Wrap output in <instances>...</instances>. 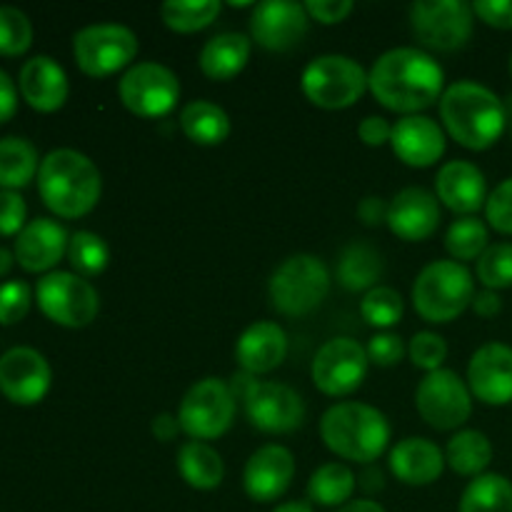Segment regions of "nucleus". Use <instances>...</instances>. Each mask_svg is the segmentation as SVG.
I'll list each match as a JSON object with an SVG mask.
<instances>
[{
    "label": "nucleus",
    "instance_id": "1",
    "mask_svg": "<svg viewBox=\"0 0 512 512\" xmlns=\"http://www.w3.org/2000/svg\"><path fill=\"white\" fill-rule=\"evenodd\" d=\"M368 88L383 108L418 115L443 98V65L420 48H393L380 55L368 73Z\"/></svg>",
    "mask_w": 512,
    "mask_h": 512
},
{
    "label": "nucleus",
    "instance_id": "2",
    "mask_svg": "<svg viewBox=\"0 0 512 512\" xmlns=\"http://www.w3.org/2000/svg\"><path fill=\"white\" fill-rule=\"evenodd\" d=\"M440 120L463 148L488 150L505 133L508 110L490 88L475 80H458L440 98Z\"/></svg>",
    "mask_w": 512,
    "mask_h": 512
},
{
    "label": "nucleus",
    "instance_id": "3",
    "mask_svg": "<svg viewBox=\"0 0 512 512\" xmlns=\"http://www.w3.org/2000/svg\"><path fill=\"white\" fill-rule=\"evenodd\" d=\"M38 193L45 208L53 210L58 218H83L98 205L103 178L88 155L58 148L40 160Z\"/></svg>",
    "mask_w": 512,
    "mask_h": 512
},
{
    "label": "nucleus",
    "instance_id": "4",
    "mask_svg": "<svg viewBox=\"0 0 512 512\" xmlns=\"http://www.w3.org/2000/svg\"><path fill=\"white\" fill-rule=\"evenodd\" d=\"M320 438L338 458L370 465L388 448L390 423L373 405L348 400L325 410Z\"/></svg>",
    "mask_w": 512,
    "mask_h": 512
},
{
    "label": "nucleus",
    "instance_id": "5",
    "mask_svg": "<svg viewBox=\"0 0 512 512\" xmlns=\"http://www.w3.org/2000/svg\"><path fill=\"white\" fill-rule=\"evenodd\" d=\"M475 280L458 260H435L420 270L413 285V305L428 323H453L473 305Z\"/></svg>",
    "mask_w": 512,
    "mask_h": 512
},
{
    "label": "nucleus",
    "instance_id": "6",
    "mask_svg": "<svg viewBox=\"0 0 512 512\" xmlns=\"http://www.w3.org/2000/svg\"><path fill=\"white\" fill-rule=\"evenodd\" d=\"M330 293V270L320 258L308 253L290 255L270 278V300L278 313L303 318L323 305Z\"/></svg>",
    "mask_w": 512,
    "mask_h": 512
},
{
    "label": "nucleus",
    "instance_id": "7",
    "mask_svg": "<svg viewBox=\"0 0 512 512\" xmlns=\"http://www.w3.org/2000/svg\"><path fill=\"white\" fill-rule=\"evenodd\" d=\"M303 93L313 105L343 110L358 103L368 90V73L348 55H320L303 70Z\"/></svg>",
    "mask_w": 512,
    "mask_h": 512
},
{
    "label": "nucleus",
    "instance_id": "8",
    "mask_svg": "<svg viewBox=\"0 0 512 512\" xmlns=\"http://www.w3.org/2000/svg\"><path fill=\"white\" fill-rule=\"evenodd\" d=\"M233 390L220 378H203L183 395L178 408L180 430L190 440H215L230 430L235 420Z\"/></svg>",
    "mask_w": 512,
    "mask_h": 512
},
{
    "label": "nucleus",
    "instance_id": "9",
    "mask_svg": "<svg viewBox=\"0 0 512 512\" xmlns=\"http://www.w3.org/2000/svg\"><path fill=\"white\" fill-rule=\"evenodd\" d=\"M78 68L90 78H108L128 68L138 55V38L128 25L98 23L78 30L73 38Z\"/></svg>",
    "mask_w": 512,
    "mask_h": 512
},
{
    "label": "nucleus",
    "instance_id": "10",
    "mask_svg": "<svg viewBox=\"0 0 512 512\" xmlns=\"http://www.w3.org/2000/svg\"><path fill=\"white\" fill-rule=\"evenodd\" d=\"M38 308L48 320L63 328H85L98 318V290L85 278L65 270H55L38 280L35 288Z\"/></svg>",
    "mask_w": 512,
    "mask_h": 512
},
{
    "label": "nucleus",
    "instance_id": "11",
    "mask_svg": "<svg viewBox=\"0 0 512 512\" xmlns=\"http://www.w3.org/2000/svg\"><path fill=\"white\" fill-rule=\"evenodd\" d=\"M475 13L465 0H418L410 5L413 35L430 50L453 53L473 35Z\"/></svg>",
    "mask_w": 512,
    "mask_h": 512
},
{
    "label": "nucleus",
    "instance_id": "12",
    "mask_svg": "<svg viewBox=\"0 0 512 512\" xmlns=\"http://www.w3.org/2000/svg\"><path fill=\"white\" fill-rule=\"evenodd\" d=\"M118 95L138 118H163L178 105L180 80L168 65L135 63L120 78Z\"/></svg>",
    "mask_w": 512,
    "mask_h": 512
},
{
    "label": "nucleus",
    "instance_id": "13",
    "mask_svg": "<svg viewBox=\"0 0 512 512\" xmlns=\"http://www.w3.org/2000/svg\"><path fill=\"white\" fill-rule=\"evenodd\" d=\"M415 408L430 428L455 430L473 413V395L458 373L440 368L420 380Z\"/></svg>",
    "mask_w": 512,
    "mask_h": 512
},
{
    "label": "nucleus",
    "instance_id": "14",
    "mask_svg": "<svg viewBox=\"0 0 512 512\" xmlns=\"http://www.w3.org/2000/svg\"><path fill=\"white\" fill-rule=\"evenodd\" d=\"M368 365V350L358 340L333 338L315 353L310 375L320 393L330 398H343L363 385Z\"/></svg>",
    "mask_w": 512,
    "mask_h": 512
},
{
    "label": "nucleus",
    "instance_id": "15",
    "mask_svg": "<svg viewBox=\"0 0 512 512\" xmlns=\"http://www.w3.org/2000/svg\"><path fill=\"white\" fill-rule=\"evenodd\" d=\"M243 408L250 425L270 435L293 433L305 420L303 398L290 385L273 383V380L265 383L255 380L250 393L243 398Z\"/></svg>",
    "mask_w": 512,
    "mask_h": 512
},
{
    "label": "nucleus",
    "instance_id": "16",
    "mask_svg": "<svg viewBox=\"0 0 512 512\" xmlns=\"http://www.w3.org/2000/svg\"><path fill=\"white\" fill-rule=\"evenodd\" d=\"M308 13L295 0H265L253 8L250 35L255 43L273 53L293 50L308 35Z\"/></svg>",
    "mask_w": 512,
    "mask_h": 512
},
{
    "label": "nucleus",
    "instance_id": "17",
    "mask_svg": "<svg viewBox=\"0 0 512 512\" xmlns=\"http://www.w3.org/2000/svg\"><path fill=\"white\" fill-rule=\"evenodd\" d=\"M53 370L33 348H10L0 355V393L15 405H35L48 395Z\"/></svg>",
    "mask_w": 512,
    "mask_h": 512
},
{
    "label": "nucleus",
    "instance_id": "18",
    "mask_svg": "<svg viewBox=\"0 0 512 512\" xmlns=\"http://www.w3.org/2000/svg\"><path fill=\"white\" fill-rule=\"evenodd\" d=\"M295 478V458L283 445H263L243 470V488L255 503H273L288 493Z\"/></svg>",
    "mask_w": 512,
    "mask_h": 512
},
{
    "label": "nucleus",
    "instance_id": "19",
    "mask_svg": "<svg viewBox=\"0 0 512 512\" xmlns=\"http://www.w3.org/2000/svg\"><path fill=\"white\" fill-rule=\"evenodd\" d=\"M470 395L485 405L512 403V348L488 343L478 348L468 365Z\"/></svg>",
    "mask_w": 512,
    "mask_h": 512
},
{
    "label": "nucleus",
    "instance_id": "20",
    "mask_svg": "<svg viewBox=\"0 0 512 512\" xmlns=\"http://www.w3.org/2000/svg\"><path fill=\"white\" fill-rule=\"evenodd\" d=\"M440 225V200L425 188H403L388 208V228L405 243L433 238Z\"/></svg>",
    "mask_w": 512,
    "mask_h": 512
},
{
    "label": "nucleus",
    "instance_id": "21",
    "mask_svg": "<svg viewBox=\"0 0 512 512\" xmlns=\"http://www.w3.org/2000/svg\"><path fill=\"white\" fill-rule=\"evenodd\" d=\"M68 243V230L58 220L35 218L20 230L13 255L20 268L28 273H45L63 260V255L68 253Z\"/></svg>",
    "mask_w": 512,
    "mask_h": 512
},
{
    "label": "nucleus",
    "instance_id": "22",
    "mask_svg": "<svg viewBox=\"0 0 512 512\" xmlns=\"http://www.w3.org/2000/svg\"><path fill=\"white\" fill-rule=\"evenodd\" d=\"M390 145L410 168H430L445 153V133L428 115H405L393 125Z\"/></svg>",
    "mask_w": 512,
    "mask_h": 512
},
{
    "label": "nucleus",
    "instance_id": "23",
    "mask_svg": "<svg viewBox=\"0 0 512 512\" xmlns=\"http://www.w3.org/2000/svg\"><path fill=\"white\" fill-rule=\"evenodd\" d=\"M438 200L458 215H473L488 203V185L478 165L468 160H450L438 170L435 178Z\"/></svg>",
    "mask_w": 512,
    "mask_h": 512
},
{
    "label": "nucleus",
    "instance_id": "24",
    "mask_svg": "<svg viewBox=\"0 0 512 512\" xmlns=\"http://www.w3.org/2000/svg\"><path fill=\"white\" fill-rule=\"evenodd\" d=\"M285 355H288V335L278 323H270V320H258L245 328L235 343V360L240 370L255 378L280 368Z\"/></svg>",
    "mask_w": 512,
    "mask_h": 512
},
{
    "label": "nucleus",
    "instance_id": "25",
    "mask_svg": "<svg viewBox=\"0 0 512 512\" xmlns=\"http://www.w3.org/2000/svg\"><path fill=\"white\" fill-rule=\"evenodd\" d=\"M20 93L38 113H55L65 105L70 93L68 75L48 55H35L20 68Z\"/></svg>",
    "mask_w": 512,
    "mask_h": 512
},
{
    "label": "nucleus",
    "instance_id": "26",
    "mask_svg": "<svg viewBox=\"0 0 512 512\" xmlns=\"http://www.w3.org/2000/svg\"><path fill=\"white\" fill-rule=\"evenodd\" d=\"M390 470L405 485H430L443 475L445 453L428 438H405L390 450Z\"/></svg>",
    "mask_w": 512,
    "mask_h": 512
},
{
    "label": "nucleus",
    "instance_id": "27",
    "mask_svg": "<svg viewBox=\"0 0 512 512\" xmlns=\"http://www.w3.org/2000/svg\"><path fill=\"white\" fill-rule=\"evenodd\" d=\"M250 50H253V45H250L248 35L220 33L210 38L200 50V70L205 73V78L223 83V80L243 73L250 60Z\"/></svg>",
    "mask_w": 512,
    "mask_h": 512
},
{
    "label": "nucleus",
    "instance_id": "28",
    "mask_svg": "<svg viewBox=\"0 0 512 512\" xmlns=\"http://www.w3.org/2000/svg\"><path fill=\"white\" fill-rule=\"evenodd\" d=\"M175 463H178L180 478L195 490H215L225 478V465L220 453L210 448L208 443H200V440H188V443L180 445Z\"/></svg>",
    "mask_w": 512,
    "mask_h": 512
},
{
    "label": "nucleus",
    "instance_id": "29",
    "mask_svg": "<svg viewBox=\"0 0 512 512\" xmlns=\"http://www.w3.org/2000/svg\"><path fill=\"white\" fill-rule=\"evenodd\" d=\"M180 128L195 145H220L230 135V118L210 100H193L180 110Z\"/></svg>",
    "mask_w": 512,
    "mask_h": 512
},
{
    "label": "nucleus",
    "instance_id": "30",
    "mask_svg": "<svg viewBox=\"0 0 512 512\" xmlns=\"http://www.w3.org/2000/svg\"><path fill=\"white\" fill-rule=\"evenodd\" d=\"M445 463L463 478H480L493 463V445L480 430H460L445 448Z\"/></svg>",
    "mask_w": 512,
    "mask_h": 512
},
{
    "label": "nucleus",
    "instance_id": "31",
    "mask_svg": "<svg viewBox=\"0 0 512 512\" xmlns=\"http://www.w3.org/2000/svg\"><path fill=\"white\" fill-rule=\"evenodd\" d=\"M383 278V258L365 243H353L343 250L338 260V283L350 293L378 288Z\"/></svg>",
    "mask_w": 512,
    "mask_h": 512
},
{
    "label": "nucleus",
    "instance_id": "32",
    "mask_svg": "<svg viewBox=\"0 0 512 512\" xmlns=\"http://www.w3.org/2000/svg\"><path fill=\"white\" fill-rule=\"evenodd\" d=\"M38 170V150L30 140L15 135L0 140V188L18 193V188H25Z\"/></svg>",
    "mask_w": 512,
    "mask_h": 512
},
{
    "label": "nucleus",
    "instance_id": "33",
    "mask_svg": "<svg viewBox=\"0 0 512 512\" xmlns=\"http://www.w3.org/2000/svg\"><path fill=\"white\" fill-rule=\"evenodd\" d=\"M355 473L345 463H325L310 475L308 498L323 508H343L355 493Z\"/></svg>",
    "mask_w": 512,
    "mask_h": 512
},
{
    "label": "nucleus",
    "instance_id": "34",
    "mask_svg": "<svg viewBox=\"0 0 512 512\" xmlns=\"http://www.w3.org/2000/svg\"><path fill=\"white\" fill-rule=\"evenodd\" d=\"M458 512H512V483L498 473L480 475L465 488Z\"/></svg>",
    "mask_w": 512,
    "mask_h": 512
},
{
    "label": "nucleus",
    "instance_id": "35",
    "mask_svg": "<svg viewBox=\"0 0 512 512\" xmlns=\"http://www.w3.org/2000/svg\"><path fill=\"white\" fill-rule=\"evenodd\" d=\"M220 15L218 0H168L160 8V18L175 33H195Z\"/></svg>",
    "mask_w": 512,
    "mask_h": 512
},
{
    "label": "nucleus",
    "instance_id": "36",
    "mask_svg": "<svg viewBox=\"0 0 512 512\" xmlns=\"http://www.w3.org/2000/svg\"><path fill=\"white\" fill-rule=\"evenodd\" d=\"M68 260L73 265L75 275L80 278H95L103 273L110 263V248L100 235L90 230H78L70 235L68 243Z\"/></svg>",
    "mask_w": 512,
    "mask_h": 512
},
{
    "label": "nucleus",
    "instance_id": "37",
    "mask_svg": "<svg viewBox=\"0 0 512 512\" xmlns=\"http://www.w3.org/2000/svg\"><path fill=\"white\" fill-rule=\"evenodd\" d=\"M488 240V225L468 215L450 225L445 233V248L455 260H480V255L490 248Z\"/></svg>",
    "mask_w": 512,
    "mask_h": 512
},
{
    "label": "nucleus",
    "instance_id": "38",
    "mask_svg": "<svg viewBox=\"0 0 512 512\" xmlns=\"http://www.w3.org/2000/svg\"><path fill=\"white\" fill-rule=\"evenodd\" d=\"M405 303L400 298L398 290L388 288V285H378V288L368 290L360 303V315L373 328H393L403 318Z\"/></svg>",
    "mask_w": 512,
    "mask_h": 512
},
{
    "label": "nucleus",
    "instance_id": "39",
    "mask_svg": "<svg viewBox=\"0 0 512 512\" xmlns=\"http://www.w3.org/2000/svg\"><path fill=\"white\" fill-rule=\"evenodd\" d=\"M33 45V25L23 10L0 5V55H23Z\"/></svg>",
    "mask_w": 512,
    "mask_h": 512
},
{
    "label": "nucleus",
    "instance_id": "40",
    "mask_svg": "<svg viewBox=\"0 0 512 512\" xmlns=\"http://www.w3.org/2000/svg\"><path fill=\"white\" fill-rule=\"evenodd\" d=\"M478 280L485 290L512 288V243H495L480 255Z\"/></svg>",
    "mask_w": 512,
    "mask_h": 512
},
{
    "label": "nucleus",
    "instance_id": "41",
    "mask_svg": "<svg viewBox=\"0 0 512 512\" xmlns=\"http://www.w3.org/2000/svg\"><path fill=\"white\" fill-rule=\"evenodd\" d=\"M408 355L415 368L425 370V373H433V370H440V365L448 358V343L438 333L423 330V333L413 335Z\"/></svg>",
    "mask_w": 512,
    "mask_h": 512
},
{
    "label": "nucleus",
    "instance_id": "42",
    "mask_svg": "<svg viewBox=\"0 0 512 512\" xmlns=\"http://www.w3.org/2000/svg\"><path fill=\"white\" fill-rule=\"evenodd\" d=\"M33 293L23 280H10L0 285V325H15L28 315Z\"/></svg>",
    "mask_w": 512,
    "mask_h": 512
},
{
    "label": "nucleus",
    "instance_id": "43",
    "mask_svg": "<svg viewBox=\"0 0 512 512\" xmlns=\"http://www.w3.org/2000/svg\"><path fill=\"white\" fill-rule=\"evenodd\" d=\"M485 215H488V223L493 225L498 233L512 235V178L503 180V183L488 195Z\"/></svg>",
    "mask_w": 512,
    "mask_h": 512
},
{
    "label": "nucleus",
    "instance_id": "44",
    "mask_svg": "<svg viewBox=\"0 0 512 512\" xmlns=\"http://www.w3.org/2000/svg\"><path fill=\"white\" fill-rule=\"evenodd\" d=\"M365 350H368L370 363L380 365V368H393V365H398L405 355L403 338H400V335H393V333L373 335Z\"/></svg>",
    "mask_w": 512,
    "mask_h": 512
},
{
    "label": "nucleus",
    "instance_id": "45",
    "mask_svg": "<svg viewBox=\"0 0 512 512\" xmlns=\"http://www.w3.org/2000/svg\"><path fill=\"white\" fill-rule=\"evenodd\" d=\"M25 200L15 190H0V235H20L25 228Z\"/></svg>",
    "mask_w": 512,
    "mask_h": 512
},
{
    "label": "nucleus",
    "instance_id": "46",
    "mask_svg": "<svg viewBox=\"0 0 512 512\" xmlns=\"http://www.w3.org/2000/svg\"><path fill=\"white\" fill-rule=\"evenodd\" d=\"M305 5V13L310 20H318L323 25H335L343 23L350 13H353L355 5L350 0H308Z\"/></svg>",
    "mask_w": 512,
    "mask_h": 512
},
{
    "label": "nucleus",
    "instance_id": "47",
    "mask_svg": "<svg viewBox=\"0 0 512 512\" xmlns=\"http://www.w3.org/2000/svg\"><path fill=\"white\" fill-rule=\"evenodd\" d=\"M473 13L490 28H512V0H475Z\"/></svg>",
    "mask_w": 512,
    "mask_h": 512
},
{
    "label": "nucleus",
    "instance_id": "48",
    "mask_svg": "<svg viewBox=\"0 0 512 512\" xmlns=\"http://www.w3.org/2000/svg\"><path fill=\"white\" fill-rule=\"evenodd\" d=\"M358 135L365 145H370V148H380V145L390 143L393 125L385 118H380V115H368V118H363V123L358 125Z\"/></svg>",
    "mask_w": 512,
    "mask_h": 512
},
{
    "label": "nucleus",
    "instance_id": "49",
    "mask_svg": "<svg viewBox=\"0 0 512 512\" xmlns=\"http://www.w3.org/2000/svg\"><path fill=\"white\" fill-rule=\"evenodd\" d=\"M388 208L390 205H385L383 198L370 195V198H365L363 203L358 205V218L363 220L368 228H375V225L380 223H388Z\"/></svg>",
    "mask_w": 512,
    "mask_h": 512
},
{
    "label": "nucleus",
    "instance_id": "50",
    "mask_svg": "<svg viewBox=\"0 0 512 512\" xmlns=\"http://www.w3.org/2000/svg\"><path fill=\"white\" fill-rule=\"evenodd\" d=\"M18 110V90L5 70H0V123H8Z\"/></svg>",
    "mask_w": 512,
    "mask_h": 512
},
{
    "label": "nucleus",
    "instance_id": "51",
    "mask_svg": "<svg viewBox=\"0 0 512 512\" xmlns=\"http://www.w3.org/2000/svg\"><path fill=\"white\" fill-rule=\"evenodd\" d=\"M473 310L480 318H495L503 310V300H500L495 290H480L473 298Z\"/></svg>",
    "mask_w": 512,
    "mask_h": 512
},
{
    "label": "nucleus",
    "instance_id": "52",
    "mask_svg": "<svg viewBox=\"0 0 512 512\" xmlns=\"http://www.w3.org/2000/svg\"><path fill=\"white\" fill-rule=\"evenodd\" d=\"M150 430H153V435L160 440V443H170V440H173L180 430L178 415H170V413L155 415Z\"/></svg>",
    "mask_w": 512,
    "mask_h": 512
},
{
    "label": "nucleus",
    "instance_id": "53",
    "mask_svg": "<svg viewBox=\"0 0 512 512\" xmlns=\"http://www.w3.org/2000/svg\"><path fill=\"white\" fill-rule=\"evenodd\" d=\"M338 512H385V508L375 500H350L343 508H338Z\"/></svg>",
    "mask_w": 512,
    "mask_h": 512
},
{
    "label": "nucleus",
    "instance_id": "54",
    "mask_svg": "<svg viewBox=\"0 0 512 512\" xmlns=\"http://www.w3.org/2000/svg\"><path fill=\"white\" fill-rule=\"evenodd\" d=\"M13 260H15V255L10 253L8 248H0V278L10 273V268H13Z\"/></svg>",
    "mask_w": 512,
    "mask_h": 512
},
{
    "label": "nucleus",
    "instance_id": "55",
    "mask_svg": "<svg viewBox=\"0 0 512 512\" xmlns=\"http://www.w3.org/2000/svg\"><path fill=\"white\" fill-rule=\"evenodd\" d=\"M273 512H313V508H310L308 503H283Z\"/></svg>",
    "mask_w": 512,
    "mask_h": 512
},
{
    "label": "nucleus",
    "instance_id": "56",
    "mask_svg": "<svg viewBox=\"0 0 512 512\" xmlns=\"http://www.w3.org/2000/svg\"><path fill=\"white\" fill-rule=\"evenodd\" d=\"M510 73H512V55H510Z\"/></svg>",
    "mask_w": 512,
    "mask_h": 512
}]
</instances>
